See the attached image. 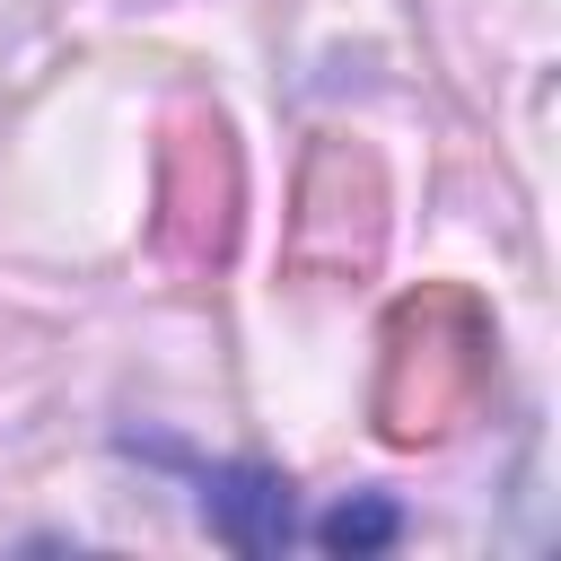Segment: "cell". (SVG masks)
Returning a JSON list of instances; mask_svg holds the SVG:
<instances>
[{
	"instance_id": "6da1fadb",
	"label": "cell",
	"mask_w": 561,
	"mask_h": 561,
	"mask_svg": "<svg viewBox=\"0 0 561 561\" xmlns=\"http://www.w3.org/2000/svg\"><path fill=\"white\" fill-rule=\"evenodd\" d=\"M491 386V316L465 289H421L386 316V377H377V430L394 447L447 438Z\"/></svg>"
},
{
	"instance_id": "3957f363",
	"label": "cell",
	"mask_w": 561,
	"mask_h": 561,
	"mask_svg": "<svg viewBox=\"0 0 561 561\" xmlns=\"http://www.w3.org/2000/svg\"><path fill=\"white\" fill-rule=\"evenodd\" d=\"M316 543L324 552H377V543H394V508L386 500H342L333 517H316Z\"/></svg>"
},
{
	"instance_id": "7a4b0ae2",
	"label": "cell",
	"mask_w": 561,
	"mask_h": 561,
	"mask_svg": "<svg viewBox=\"0 0 561 561\" xmlns=\"http://www.w3.org/2000/svg\"><path fill=\"white\" fill-rule=\"evenodd\" d=\"M202 526L237 552H272V543H289V482L254 473V465H219V473H202Z\"/></svg>"
}]
</instances>
